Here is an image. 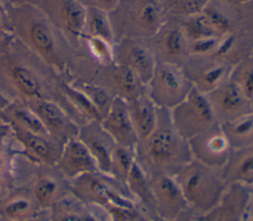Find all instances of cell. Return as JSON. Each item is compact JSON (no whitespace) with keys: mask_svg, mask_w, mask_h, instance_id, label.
Returning a JSON list of instances; mask_svg holds the SVG:
<instances>
[{"mask_svg":"<svg viewBox=\"0 0 253 221\" xmlns=\"http://www.w3.org/2000/svg\"><path fill=\"white\" fill-rule=\"evenodd\" d=\"M224 2H227L229 4H234V5H242V4H246L249 2H252L253 0H223Z\"/></svg>","mask_w":253,"mask_h":221,"instance_id":"obj_42","label":"cell"},{"mask_svg":"<svg viewBox=\"0 0 253 221\" xmlns=\"http://www.w3.org/2000/svg\"><path fill=\"white\" fill-rule=\"evenodd\" d=\"M106 89L114 98L128 102L146 93V84L128 67L111 62L95 67L85 80Z\"/></svg>","mask_w":253,"mask_h":221,"instance_id":"obj_9","label":"cell"},{"mask_svg":"<svg viewBox=\"0 0 253 221\" xmlns=\"http://www.w3.org/2000/svg\"><path fill=\"white\" fill-rule=\"evenodd\" d=\"M12 32L19 42L41 57L60 75H66L77 52L50 23L39 6L7 7Z\"/></svg>","mask_w":253,"mask_h":221,"instance_id":"obj_2","label":"cell"},{"mask_svg":"<svg viewBox=\"0 0 253 221\" xmlns=\"http://www.w3.org/2000/svg\"><path fill=\"white\" fill-rule=\"evenodd\" d=\"M205 95L218 124L252 112L250 99L230 78Z\"/></svg>","mask_w":253,"mask_h":221,"instance_id":"obj_17","label":"cell"},{"mask_svg":"<svg viewBox=\"0 0 253 221\" xmlns=\"http://www.w3.org/2000/svg\"><path fill=\"white\" fill-rule=\"evenodd\" d=\"M134 164V150L117 145L112 154L109 175L116 180L126 184L127 177Z\"/></svg>","mask_w":253,"mask_h":221,"instance_id":"obj_34","label":"cell"},{"mask_svg":"<svg viewBox=\"0 0 253 221\" xmlns=\"http://www.w3.org/2000/svg\"><path fill=\"white\" fill-rule=\"evenodd\" d=\"M134 159L147 176L172 177L193 160L189 142L174 128L169 110L159 108L157 125L148 137L137 142Z\"/></svg>","mask_w":253,"mask_h":221,"instance_id":"obj_3","label":"cell"},{"mask_svg":"<svg viewBox=\"0 0 253 221\" xmlns=\"http://www.w3.org/2000/svg\"><path fill=\"white\" fill-rule=\"evenodd\" d=\"M0 4L4 7H8L10 5V0H0Z\"/></svg>","mask_w":253,"mask_h":221,"instance_id":"obj_44","label":"cell"},{"mask_svg":"<svg viewBox=\"0 0 253 221\" xmlns=\"http://www.w3.org/2000/svg\"><path fill=\"white\" fill-rule=\"evenodd\" d=\"M250 56L253 57V48H252V51H251V54H250Z\"/></svg>","mask_w":253,"mask_h":221,"instance_id":"obj_50","label":"cell"},{"mask_svg":"<svg viewBox=\"0 0 253 221\" xmlns=\"http://www.w3.org/2000/svg\"><path fill=\"white\" fill-rule=\"evenodd\" d=\"M41 221H48V216H47V211L42 215L41 217Z\"/></svg>","mask_w":253,"mask_h":221,"instance_id":"obj_45","label":"cell"},{"mask_svg":"<svg viewBox=\"0 0 253 221\" xmlns=\"http://www.w3.org/2000/svg\"><path fill=\"white\" fill-rule=\"evenodd\" d=\"M4 123L10 127L20 128L29 132L49 135L38 115L26 104L9 102L3 109Z\"/></svg>","mask_w":253,"mask_h":221,"instance_id":"obj_31","label":"cell"},{"mask_svg":"<svg viewBox=\"0 0 253 221\" xmlns=\"http://www.w3.org/2000/svg\"><path fill=\"white\" fill-rule=\"evenodd\" d=\"M250 106H251V111L253 112V96H252V98L250 99Z\"/></svg>","mask_w":253,"mask_h":221,"instance_id":"obj_48","label":"cell"},{"mask_svg":"<svg viewBox=\"0 0 253 221\" xmlns=\"http://www.w3.org/2000/svg\"><path fill=\"white\" fill-rule=\"evenodd\" d=\"M147 177L152 188L156 212L159 218L164 221H171L189 208L174 177L165 174Z\"/></svg>","mask_w":253,"mask_h":221,"instance_id":"obj_20","label":"cell"},{"mask_svg":"<svg viewBox=\"0 0 253 221\" xmlns=\"http://www.w3.org/2000/svg\"><path fill=\"white\" fill-rule=\"evenodd\" d=\"M21 148V155L36 166H55L64 144L50 135H42L11 127Z\"/></svg>","mask_w":253,"mask_h":221,"instance_id":"obj_18","label":"cell"},{"mask_svg":"<svg viewBox=\"0 0 253 221\" xmlns=\"http://www.w3.org/2000/svg\"><path fill=\"white\" fill-rule=\"evenodd\" d=\"M100 123L117 145L134 150L138 138L130 121L126 101L114 98L109 111Z\"/></svg>","mask_w":253,"mask_h":221,"instance_id":"obj_22","label":"cell"},{"mask_svg":"<svg viewBox=\"0 0 253 221\" xmlns=\"http://www.w3.org/2000/svg\"><path fill=\"white\" fill-rule=\"evenodd\" d=\"M212 0H162L167 17L184 19L200 14Z\"/></svg>","mask_w":253,"mask_h":221,"instance_id":"obj_36","label":"cell"},{"mask_svg":"<svg viewBox=\"0 0 253 221\" xmlns=\"http://www.w3.org/2000/svg\"><path fill=\"white\" fill-rule=\"evenodd\" d=\"M21 148L11 127L0 124V190L7 196L16 187V161Z\"/></svg>","mask_w":253,"mask_h":221,"instance_id":"obj_24","label":"cell"},{"mask_svg":"<svg viewBox=\"0 0 253 221\" xmlns=\"http://www.w3.org/2000/svg\"><path fill=\"white\" fill-rule=\"evenodd\" d=\"M108 15L115 42L123 38L147 40L167 19L162 0H120Z\"/></svg>","mask_w":253,"mask_h":221,"instance_id":"obj_4","label":"cell"},{"mask_svg":"<svg viewBox=\"0 0 253 221\" xmlns=\"http://www.w3.org/2000/svg\"><path fill=\"white\" fill-rule=\"evenodd\" d=\"M101 221H108V220H106V219H105V218H103V219H102V220H101Z\"/></svg>","mask_w":253,"mask_h":221,"instance_id":"obj_51","label":"cell"},{"mask_svg":"<svg viewBox=\"0 0 253 221\" xmlns=\"http://www.w3.org/2000/svg\"><path fill=\"white\" fill-rule=\"evenodd\" d=\"M174 179L195 216L205 214L213 208L227 187L219 169L194 159L174 176Z\"/></svg>","mask_w":253,"mask_h":221,"instance_id":"obj_5","label":"cell"},{"mask_svg":"<svg viewBox=\"0 0 253 221\" xmlns=\"http://www.w3.org/2000/svg\"><path fill=\"white\" fill-rule=\"evenodd\" d=\"M70 192L84 203L104 210L111 205H135L126 184L100 171L70 180Z\"/></svg>","mask_w":253,"mask_h":221,"instance_id":"obj_6","label":"cell"},{"mask_svg":"<svg viewBox=\"0 0 253 221\" xmlns=\"http://www.w3.org/2000/svg\"><path fill=\"white\" fill-rule=\"evenodd\" d=\"M106 211L112 221H164L162 219H150L135 205H111L106 209Z\"/></svg>","mask_w":253,"mask_h":221,"instance_id":"obj_38","label":"cell"},{"mask_svg":"<svg viewBox=\"0 0 253 221\" xmlns=\"http://www.w3.org/2000/svg\"><path fill=\"white\" fill-rule=\"evenodd\" d=\"M61 75L17 39L0 54V93L8 102L55 101Z\"/></svg>","mask_w":253,"mask_h":221,"instance_id":"obj_1","label":"cell"},{"mask_svg":"<svg viewBox=\"0 0 253 221\" xmlns=\"http://www.w3.org/2000/svg\"><path fill=\"white\" fill-rule=\"evenodd\" d=\"M33 174L28 185L36 203L43 211L70 192V180L56 166H36Z\"/></svg>","mask_w":253,"mask_h":221,"instance_id":"obj_15","label":"cell"},{"mask_svg":"<svg viewBox=\"0 0 253 221\" xmlns=\"http://www.w3.org/2000/svg\"><path fill=\"white\" fill-rule=\"evenodd\" d=\"M126 104L138 141L148 137L157 125L159 108L146 93L126 102Z\"/></svg>","mask_w":253,"mask_h":221,"instance_id":"obj_27","label":"cell"},{"mask_svg":"<svg viewBox=\"0 0 253 221\" xmlns=\"http://www.w3.org/2000/svg\"><path fill=\"white\" fill-rule=\"evenodd\" d=\"M126 186L133 199L135 206L152 220L161 219L156 212L154 195L147 175L138 167L136 164L126 180Z\"/></svg>","mask_w":253,"mask_h":221,"instance_id":"obj_29","label":"cell"},{"mask_svg":"<svg viewBox=\"0 0 253 221\" xmlns=\"http://www.w3.org/2000/svg\"><path fill=\"white\" fill-rule=\"evenodd\" d=\"M9 102L2 96V94L0 93V108H4Z\"/></svg>","mask_w":253,"mask_h":221,"instance_id":"obj_43","label":"cell"},{"mask_svg":"<svg viewBox=\"0 0 253 221\" xmlns=\"http://www.w3.org/2000/svg\"><path fill=\"white\" fill-rule=\"evenodd\" d=\"M219 125L233 150L253 146V112Z\"/></svg>","mask_w":253,"mask_h":221,"instance_id":"obj_32","label":"cell"},{"mask_svg":"<svg viewBox=\"0 0 253 221\" xmlns=\"http://www.w3.org/2000/svg\"><path fill=\"white\" fill-rule=\"evenodd\" d=\"M219 171L227 185L253 184V146L232 150L228 161Z\"/></svg>","mask_w":253,"mask_h":221,"instance_id":"obj_28","label":"cell"},{"mask_svg":"<svg viewBox=\"0 0 253 221\" xmlns=\"http://www.w3.org/2000/svg\"><path fill=\"white\" fill-rule=\"evenodd\" d=\"M232 67L212 55H190L181 66L195 89L208 94L230 77Z\"/></svg>","mask_w":253,"mask_h":221,"instance_id":"obj_12","label":"cell"},{"mask_svg":"<svg viewBox=\"0 0 253 221\" xmlns=\"http://www.w3.org/2000/svg\"><path fill=\"white\" fill-rule=\"evenodd\" d=\"M251 99L253 96V57L247 56L232 67L229 77Z\"/></svg>","mask_w":253,"mask_h":221,"instance_id":"obj_37","label":"cell"},{"mask_svg":"<svg viewBox=\"0 0 253 221\" xmlns=\"http://www.w3.org/2000/svg\"><path fill=\"white\" fill-rule=\"evenodd\" d=\"M253 212V184L227 185L218 203L205 214L195 216L199 221H246Z\"/></svg>","mask_w":253,"mask_h":221,"instance_id":"obj_13","label":"cell"},{"mask_svg":"<svg viewBox=\"0 0 253 221\" xmlns=\"http://www.w3.org/2000/svg\"><path fill=\"white\" fill-rule=\"evenodd\" d=\"M83 36L101 38L114 45V34L108 13L96 8H86Z\"/></svg>","mask_w":253,"mask_h":221,"instance_id":"obj_33","label":"cell"},{"mask_svg":"<svg viewBox=\"0 0 253 221\" xmlns=\"http://www.w3.org/2000/svg\"><path fill=\"white\" fill-rule=\"evenodd\" d=\"M45 213V212H44ZM43 213V214H44ZM42 215L41 216H39V217H36V218H33V219H29V220H25V221H41V217H42Z\"/></svg>","mask_w":253,"mask_h":221,"instance_id":"obj_46","label":"cell"},{"mask_svg":"<svg viewBox=\"0 0 253 221\" xmlns=\"http://www.w3.org/2000/svg\"><path fill=\"white\" fill-rule=\"evenodd\" d=\"M145 42L156 62L182 66L190 56L189 42L178 19L167 17L159 30Z\"/></svg>","mask_w":253,"mask_h":221,"instance_id":"obj_11","label":"cell"},{"mask_svg":"<svg viewBox=\"0 0 253 221\" xmlns=\"http://www.w3.org/2000/svg\"><path fill=\"white\" fill-rule=\"evenodd\" d=\"M55 166L69 180L85 173L99 171L94 158L78 138L64 144Z\"/></svg>","mask_w":253,"mask_h":221,"instance_id":"obj_23","label":"cell"},{"mask_svg":"<svg viewBox=\"0 0 253 221\" xmlns=\"http://www.w3.org/2000/svg\"><path fill=\"white\" fill-rule=\"evenodd\" d=\"M14 40L15 37L7 14V7L0 4V54L7 51Z\"/></svg>","mask_w":253,"mask_h":221,"instance_id":"obj_39","label":"cell"},{"mask_svg":"<svg viewBox=\"0 0 253 221\" xmlns=\"http://www.w3.org/2000/svg\"><path fill=\"white\" fill-rule=\"evenodd\" d=\"M169 113L174 128L187 141L217 123L206 95L194 87Z\"/></svg>","mask_w":253,"mask_h":221,"instance_id":"obj_8","label":"cell"},{"mask_svg":"<svg viewBox=\"0 0 253 221\" xmlns=\"http://www.w3.org/2000/svg\"><path fill=\"white\" fill-rule=\"evenodd\" d=\"M71 82L75 87H77L79 90H81L93 103V105L98 110L99 114L101 115V118L107 114L109 111L111 104L114 100V97L103 87L86 81L81 80H68Z\"/></svg>","mask_w":253,"mask_h":221,"instance_id":"obj_35","label":"cell"},{"mask_svg":"<svg viewBox=\"0 0 253 221\" xmlns=\"http://www.w3.org/2000/svg\"><path fill=\"white\" fill-rule=\"evenodd\" d=\"M44 212L36 203L29 185L13 188L0 204V215L6 221H25Z\"/></svg>","mask_w":253,"mask_h":221,"instance_id":"obj_25","label":"cell"},{"mask_svg":"<svg viewBox=\"0 0 253 221\" xmlns=\"http://www.w3.org/2000/svg\"><path fill=\"white\" fill-rule=\"evenodd\" d=\"M26 105L38 115L52 138L65 144L78 137L80 127L55 101L37 100Z\"/></svg>","mask_w":253,"mask_h":221,"instance_id":"obj_19","label":"cell"},{"mask_svg":"<svg viewBox=\"0 0 253 221\" xmlns=\"http://www.w3.org/2000/svg\"><path fill=\"white\" fill-rule=\"evenodd\" d=\"M94 158L100 172L109 174L112 154L117 146L99 121H91L79 128L77 137Z\"/></svg>","mask_w":253,"mask_h":221,"instance_id":"obj_21","label":"cell"},{"mask_svg":"<svg viewBox=\"0 0 253 221\" xmlns=\"http://www.w3.org/2000/svg\"><path fill=\"white\" fill-rule=\"evenodd\" d=\"M42 0H10V5L20 6V5H33L39 6Z\"/></svg>","mask_w":253,"mask_h":221,"instance_id":"obj_41","label":"cell"},{"mask_svg":"<svg viewBox=\"0 0 253 221\" xmlns=\"http://www.w3.org/2000/svg\"><path fill=\"white\" fill-rule=\"evenodd\" d=\"M253 48V32H235L220 38L212 55L231 66L249 56Z\"/></svg>","mask_w":253,"mask_h":221,"instance_id":"obj_30","label":"cell"},{"mask_svg":"<svg viewBox=\"0 0 253 221\" xmlns=\"http://www.w3.org/2000/svg\"><path fill=\"white\" fill-rule=\"evenodd\" d=\"M113 55L114 62L128 67L144 84H147L156 60L145 40L120 39L113 45Z\"/></svg>","mask_w":253,"mask_h":221,"instance_id":"obj_16","label":"cell"},{"mask_svg":"<svg viewBox=\"0 0 253 221\" xmlns=\"http://www.w3.org/2000/svg\"><path fill=\"white\" fill-rule=\"evenodd\" d=\"M105 211L84 203L69 192L47 210V216L48 221H101L100 214Z\"/></svg>","mask_w":253,"mask_h":221,"instance_id":"obj_26","label":"cell"},{"mask_svg":"<svg viewBox=\"0 0 253 221\" xmlns=\"http://www.w3.org/2000/svg\"><path fill=\"white\" fill-rule=\"evenodd\" d=\"M84 8H96L110 13L118 5L120 0H77Z\"/></svg>","mask_w":253,"mask_h":221,"instance_id":"obj_40","label":"cell"},{"mask_svg":"<svg viewBox=\"0 0 253 221\" xmlns=\"http://www.w3.org/2000/svg\"><path fill=\"white\" fill-rule=\"evenodd\" d=\"M39 7L75 51L83 36L86 8L77 0H42Z\"/></svg>","mask_w":253,"mask_h":221,"instance_id":"obj_10","label":"cell"},{"mask_svg":"<svg viewBox=\"0 0 253 221\" xmlns=\"http://www.w3.org/2000/svg\"><path fill=\"white\" fill-rule=\"evenodd\" d=\"M193 89L181 66L156 62L146 84V94L161 109L171 110L181 103Z\"/></svg>","mask_w":253,"mask_h":221,"instance_id":"obj_7","label":"cell"},{"mask_svg":"<svg viewBox=\"0 0 253 221\" xmlns=\"http://www.w3.org/2000/svg\"><path fill=\"white\" fill-rule=\"evenodd\" d=\"M188 142L194 160L216 169L224 166L233 150L218 123Z\"/></svg>","mask_w":253,"mask_h":221,"instance_id":"obj_14","label":"cell"},{"mask_svg":"<svg viewBox=\"0 0 253 221\" xmlns=\"http://www.w3.org/2000/svg\"><path fill=\"white\" fill-rule=\"evenodd\" d=\"M2 109H3V108H0V124H5V123H4V120H3V114H2Z\"/></svg>","mask_w":253,"mask_h":221,"instance_id":"obj_47","label":"cell"},{"mask_svg":"<svg viewBox=\"0 0 253 221\" xmlns=\"http://www.w3.org/2000/svg\"><path fill=\"white\" fill-rule=\"evenodd\" d=\"M0 221H6V220H5V219L0 215Z\"/></svg>","mask_w":253,"mask_h":221,"instance_id":"obj_49","label":"cell"}]
</instances>
